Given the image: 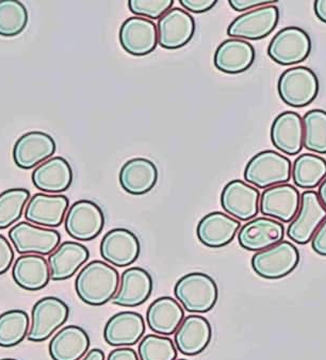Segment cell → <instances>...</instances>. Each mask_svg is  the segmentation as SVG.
I'll list each match as a JSON object with an SVG mask.
<instances>
[{
	"label": "cell",
	"mask_w": 326,
	"mask_h": 360,
	"mask_svg": "<svg viewBox=\"0 0 326 360\" xmlns=\"http://www.w3.org/2000/svg\"><path fill=\"white\" fill-rule=\"evenodd\" d=\"M119 285L117 269L102 260H93L78 273L75 290L78 297L90 306H103L112 301Z\"/></svg>",
	"instance_id": "obj_1"
},
{
	"label": "cell",
	"mask_w": 326,
	"mask_h": 360,
	"mask_svg": "<svg viewBox=\"0 0 326 360\" xmlns=\"http://www.w3.org/2000/svg\"><path fill=\"white\" fill-rule=\"evenodd\" d=\"M174 295L188 312L206 314L218 302V285L211 276L205 273L192 272L177 281Z\"/></svg>",
	"instance_id": "obj_2"
},
{
	"label": "cell",
	"mask_w": 326,
	"mask_h": 360,
	"mask_svg": "<svg viewBox=\"0 0 326 360\" xmlns=\"http://www.w3.org/2000/svg\"><path fill=\"white\" fill-rule=\"evenodd\" d=\"M291 161L275 150H263L256 154L244 169V179L258 189L284 185L291 179Z\"/></svg>",
	"instance_id": "obj_3"
},
{
	"label": "cell",
	"mask_w": 326,
	"mask_h": 360,
	"mask_svg": "<svg viewBox=\"0 0 326 360\" xmlns=\"http://www.w3.org/2000/svg\"><path fill=\"white\" fill-rule=\"evenodd\" d=\"M319 90L317 75L306 66L288 68L278 79V95L290 107L303 108L311 105L317 98Z\"/></svg>",
	"instance_id": "obj_4"
},
{
	"label": "cell",
	"mask_w": 326,
	"mask_h": 360,
	"mask_svg": "<svg viewBox=\"0 0 326 360\" xmlns=\"http://www.w3.org/2000/svg\"><path fill=\"white\" fill-rule=\"evenodd\" d=\"M300 252L294 244L282 240L280 243L257 252L252 257V268L258 276L270 281L284 278L298 268Z\"/></svg>",
	"instance_id": "obj_5"
},
{
	"label": "cell",
	"mask_w": 326,
	"mask_h": 360,
	"mask_svg": "<svg viewBox=\"0 0 326 360\" xmlns=\"http://www.w3.org/2000/svg\"><path fill=\"white\" fill-rule=\"evenodd\" d=\"M70 316V307L59 297H45L39 300L31 311L28 338L31 342H43L65 324Z\"/></svg>",
	"instance_id": "obj_6"
},
{
	"label": "cell",
	"mask_w": 326,
	"mask_h": 360,
	"mask_svg": "<svg viewBox=\"0 0 326 360\" xmlns=\"http://www.w3.org/2000/svg\"><path fill=\"white\" fill-rule=\"evenodd\" d=\"M313 49L311 37L299 27H286L278 31L268 47V55L275 63L288 66L304 62Z\"/></svg>",
	"instance_id": "obj_7"
},
{
	"label": "cell",
	"mask_w": 326,
	"mask_h": 360,
	"mask_svg": "<svg viewBox=\"0 0 326 360\" xmlns=\"http://www.w3.org/2000/svg\"><path fill=\"white\" fill-rule=\"evenodd\" d=\"M105 226V214L96 202L80 200L74 202L64 219L67 235L77 241H91L98 237Z\"/></svg>",
	"instance_id": "obj_8"
},
{
	"label": "cell",
	"mask_w": 326,
	"mask_h": 360,
	"mask_svg": "<svg viewBox=\"0 0 326 360\" xmlns=\"http://www.w3.org/2000/svg\"><path fill=\"white\" fill-rule=\"evenodd\" d=\"M9 239L20 255H51L60 245L61 235L53 229H45L31 223L20 222L9 231Z\"/></svg>",
	"instance_id": "obj_9"
},
{
	"label": "cell",
	"mask_w": 326,
	"mask_h": 360,
	"mask_svg": "<svg viewBox=\"0 0 326 360\" xmlns=\"http://www.w3.org/2000/svg\"><path fill=\"white\" fill-rule=\"evenodd\" d=\"M280 22V10L270 5L257 8L235 18L227 28V34L239 40L257 41L267 38Z\"/></svg>",
	"instance_id": "obj_10"
},
{
	"label": "cell",
	"mask_w": 326,
	"mask_h": 360,
	"mask_svg": "<svg viewBox=\"0 0 326 360\" xmlns=\"http://www.w3.org/2000/svg\"><path fill=\"white\" fill-rule=\"evenodd\" d=\"M326 219V209L318 193L313 190L301 194L298 214L287 229V236L294 243L305 245L309 243L322 223Z\"/></svg>",
	"instance_id": "obj_11"
},
{
	"label": "cell",
	"mask_w": 326,
	"mask_h": 360,
	"mask_svg": "<svg viewBox=\"0 0 326 360\" xmlns=\"http://www.w3.org/2000/svg\"><path fill=\"white\" fill-rule=\"evenodd\" d=\"M260 192L243 180L235 179L221 193L223 210L238 221L253 220L259 212Z\"/></svg>",
	"instance_id": "obj_12"
},
{
	"label": "cell",
	"mask_w": 326,
	"mask_h": 360,
	"mask_svg": "<svg viewBox=\"0 0 326 360\" xmlns=\"http://www.w3.org/2000/svg\"><path fill=\"white\" fill-rule=\"evenodd\" d=\"M301 204L299 190L289 184L268 188L260 194L259 211L266 218L280 223H291Z\"/></svg>",
	"instance_id": "obj_13"
},
{
	"label": "cell",
	"mask_w": 326,
	"mask_h": 360,
	"mask_svg": "<svg viewBox=\"0 0 326 360\" xmlns=\"http://www.w3.org/2000/svg\"><path fill=\"white\" fill-rule=\"evenodd\" d=\"M119 40L124 51L135 57L150 55L158 46L156 24L148 18H127L119 28Z\"/></svg>",
	"instance_id": "obj_14"
},
{
	"label": "cell",
	"mask_w": 326,
	"mask_h": 360,
	"mask_svg": "<svg viewBox=\"0 0 326 360\" xmlns=\"http://www.w3.org/2000/svg\"><path fill=\"white\" fill-rule=\"evenodd\" d=\"M70 208L69 198L61 194L37 193L25 209L27 222L45 229H57L64 222Z\"/></svg>",
	"instance_id": "obj_15"
},
{
	"label": "cell",
	"mask_w": 326,
	"mask_h": 360,
	"mask_svg": "<svg viewBox=\"0 0 326 360\" xmlns=\"http://www.w3.org/2000/svg\"><path fill=\"white\" fill-rule=\"evenodd\" d=\"M100 256L107 264L125 268L137 262L141 252L139 238L126 229L109 231L100 241Z\"/></svg>",
	"instance_id": "obj_16"
},
{
	"label": "cell",
	"mask_w": 326,
	"mask_h": 360,
	"mask_svg": "<svg viewBox=\"0 0 326 360\" xmlns=\"http://www.w3.org/2000/svg\"><path fill=\"white\" fill-rule=\"evenodd\" d=\"M57 146L53 136L46 132L34 131L22 134L13 148L14 163L20 169H31L53 158Z\"/></svg>",
	"instance_id": "obj_17"
},
{
	"label": "cell",
	"mask_w": 326,
	"mask_h": 360,
	"mask_svg": "<svg viewBox=\"0 0 326 360\" xmlns=\"http://www.w3.org/2000/svg\"><path fill=\"white\" fill-rule=\"evenodd\" d=\"M158 44L162 49H178L185 46L195 33V20L193 16L181 8H172L162 18H159Z\"/></svg>",
	"instance_id": "obj_18"
},
{
	"label": "cell",
	"mask_w": 326,
	"mask_h": 360,
	"mask_svg": "<svg viewBox=\"0 0 326 360\" xmlns=\"http://www.w3.org/2000/svg\"><path fill=\"white\" fill-rule=\"evenodd\" d=\"M145 334V321L135 311H121L113 314L104 328L107 345L115 347H129L137 345Z\"/></svg>",
	"instance_id": "obj_19"
},
{
	"label": "cell",
	"mask_w": 326,
	"mask_h": 360,
	"mask_svg": "<svg viewBox=\"0 0 326 360\" xmlns=\"http://www.w3.org/2000/svg\"><path fill=\"white\" fill-rule=\"evenodd\" d=\"M284 237L282 223L266 217L249 221L238 231V242L241 248L256 253L280 243Z\"/></svg>",
	"instance_id": "obj_20"
},
{
	"label": "cell",
	"mask_w": 326,
	"mask_h": 360,
	"mask_svg": "<svg viewBox=\"0 0 326 360\" xmlns=\"http://www.w3.org/2000/svg\"><path fill=\"white\" fill-rule=\"evenodd\" d=\"M274 148L288 156H296L304 148V124L299 113L285 111L274 120L271 126Z\"/></svg>",
	"instance_id": "obj_21"
},
{
	"label": "cell",
	"mask_w": 326,
	"mask_h": 360,
	"mask_svg": "<svg viewBox=\"0 0 326 360\" xmlns=\"http://www.w3.org/2000/svg\"><path fill=\"white\" fill-rule=\"evenodd\" d=\"M152 275L145 269L133 266L121 275L119 289L112 303L122 307H138L150 299L152 292Z\"/></svg>",
	"instance_id": "obj_22"
},
{
	"label": "cell",
	"mask_w": 326,
	"mask_h": 360,
	"mask_svg": "<svg viewBox=\"0 0 326 360\" xmlns=\"http://www.w3.org/2000/svg\"><path fill=\"white\" fill-rule=\"evenodd\" d=\"M174 335L177 351L185 356H197L203 353L209 345L212 328L207 319L191 314L183 319Z\"/></svg>",
	"instance_id": "obj_23"
},
{
	"label": "cell",
	"mask_w": 326,
	"mask_h": 360,
	"mask_svg": "<svg viewBox=\"0 0 326 360\" xmlns=\"http://www.w3.org/2000/svg\"><path fill=\"white\" fill-rule=\"evenodd\" d=\"M241 229L240 221L227 213L214 211L208 213L200 221L197 236L200 242L210 248L228 245Z\"/></svg>",
	"instance_id": "obj_24"
},
{
	"label": "cell",
	"mask_w": 326,
	"mask_h": 360,
	"mask_svg": "<svg viewBox=\"0 0 326 360\" xmlns=\"http://www.w3.org/2000/svg\"><path fill=\"white\" fill-rule=\"evenodd\" d=\"M34 187L47 194L67 191L73 183V169L67 159L53 157L41 163L31 176Z\"/></svg>",
	"instance_id": "obj_25"
},
{
	"label": "cell",
	"mask_w": 326,
	"mask_h": 360,
	"mask_svg": "<svg viewBox=\"0 0 326 360\" xmlns=\"http://www.w3.org/2000/svg\"><path fill=\"white\" fill-rule=\"evenodd\" d=\"M90 252L84 244L65 241L60 244L49 255L48 266L51 281H61L73 277L88 262Z\"/></svg>",
	"instance_id": "obj_26"
},
{
	"label": "cell",
	"mask_w": 326,
	"mask_h": 360,
	"mask_svg": "<svg viewBox=\"0 0 326 360\" xmlns=\"http://www.w3.org/2000/svg\"><path fill=\"white\" fill-rule=\"evenodd\" d=\"M255 49L251 43L239 39H230L219 45L214 53V66L225 74H240L249 70L255 62Z\"/></svg>",
	"instance_id": "obj_27"
},
{
	"label": "cell",
	"mask_w": 326,
	"mask_h": 360,
	"mask_svg": "<svg viewBox=\"0 0 326 360\" xmlns=\"http://www.w3.org/2000/svg\"><path fill=\"white\" fill-rule=\"evenodd\" d=\"M185 319V309L177 300L161 297L155 300L146 311V323L155 334L171 336L176 333Z\"/></svg>",
	"instance_id": "obj_28"
},
{
	"label": "cell",
	"mask_w": 326,
	"mask_h": 360,
	"mask_svg": "<svg viewBox=\"0 0 326 360\" xmlns=\"http://www.w3.org/2000/svg\"><path fill=\"white\" fill-rule=\"evenodd\" d=\"M119 185L131 195H143L154 189L158 180V169L152 161L133 158L122 167Z\"/></svg>",
	"instance_id": "obj_29"
},
{
	"label": "cell",
	"mask_w": 326,
	"mask_h": 360,
	"mask_svg": "<svg viewBox=\"0 0 326 360\" xmlns=\"http://www.w3.org/2000/svg\"><path fill=\"white\" fill-rule=\"evenodd\" d=\"M12 277L24 290H42L51 281L48 262L36 254L20 255L12 266Z\"/></svg>",
	"instance_id": "obj_30"
},
{
	"label": "cell",
	"mask_w": 326,
	"mask_h": 360,
	"mask_svg": "<svg viewBox=\"0 0 326 360\" xmlns=\"http://www.w3.org/2000/svg\"><path fill=\"white\" fill-rule=\"evenodd\" d=\"M88 333L77 326L61 328L51 338L48 351L53 360H80L90 349Z\"/></svg>",
	"instance_id": "obj_31"
},
{
	"label": "cell",
	"mask_w": 326,
	"mask_h": 360,
	"mask_svg": "<svg viewBox=\"0 0 326 360\" xmlns=\"http://www.w3.org/2000/svg\"><path fill=\"white\" fill-rule=\"evenodd\" d=\"M293 183L301 189L319 187L326 178V160L313 154H303L293 162L291 169Z\"/></svg>",
	"instance_id": "obj_32"
},
{
	"label": "cell",
	"mask_w": 326,
	"mask_h": 360,
	"mask_svg": "<svg viewBox=\"0 0 326 360\" xmlns=\"http://www.w3.org/2000/svg\"><path fill=\"white\" fill-rule=\"evenodd\" d=\"M30 318L22 309L8 310L0 314V347H13L28 336Z\"/></svg>",
	"instance_id": "obj_33"
},
{
	"label": "cell",
	"mask_w": 326,
	"mask_h": 360,
	"mask_svg": "<svg viewBox=\"0 0 326 360\" xmlns=\"http://www.w3.org/2000/svg\"><path fill=\"white\" fill-rule=\"evenodd\" d=\"M29 200L30 192L22 188L6 190L0 193V229H9L20 221Z\"/></svg>",
	"instance_id": "obj_34"
},
{
	"label": "cell",
	"mask_w": 326,
	"mask_h": 360,
	"mask_svg": "<svg viewBox=\"0 0 326 360\" xmlns=\"http://www.w3.org/2000/svg\"><path fill=\"white\" fill-rule=\"evenodd\" d=\"M304 148L309 152L326 155V111L313 109L303 117Z\"/></svg>",
	"instance_id": "obj_35"
},
{
	"label": "cell",
	"mask_w": 326,
	"mask_h": 360,
	"mask_svg": "<svg viewBox=\"0 0 326 360\" xmlns=\"http://www.w3.org/2000/svg\"><path fill=\"white\" fill-rule=\"evenodd\" d=\"M28 24V11L18 0H0V35L12 38L20 34Z\"/></svg>",
	"instance_id": "obj_36"
},
{
	"label": "cell",
	"mask_w": 326,
	"mask_h": 360,
	"mask_svg": "<svg viewBox=\"0 0 326 360\" xmlns=\"http://www.w3.org/2000/svg\"><path fill=\"white\" fill-rule=\"evenodd\" d=\"M138 356L140 360H176L177 349L169 337L150 334L140 341Z\"/></svg>",
	"instance_id": "obj_37"
},
{
	"label": "cell",
	"mask_w": 326,
	"mask_h": 360,
	"mask_svg": "<svg viewBox=\"0 0 326 360\" xmlns=\"http://www.w3.org/2000/svg\"><path fill=\"white\" fill-rule=\"evenodd\" d=\"M174 0H129L128 8L138 18L159 20L172 9Z\"/></svg>",
	"instance_id": "obj_38"
},
{
	"label": "cell",
	"mask_w": 326,
	"mask_h": 360,
	"mask_svg": "<svg viewBox=\"0 0 326 360\" xmlns=\"http://www.w3.org/2000/svg\"><path fill=\"white\" fill-rule=\"evenodd\" d=\"M14 260V250L5 236L0 235V275L5 274L11 268Z\"/></svg>",
	"instance_id": "obj_39"
},
{
	"label": "cell",
	"mask_w": 326,
	"mask_h": 360,
	"mask_svg": "<svg viewBox=\"0 0 326 360\" xmlns=\"http://www.w3.org/2000/svg\"><path fill=\"white\" fill-rule=\"evenodd\" d=\"M216 0H179L181 7L192 13H205L216 5Z\"/></svg>",
	"instance_id": "obj_40"
},
{
	"label": "cell",
	"mask_w": 326,
	"mask_h": 360,
	"mask_svg": "<svg viewBox=\"0 0 326 360\" xmlns=\"http://www.w3.org/2000/svg\"><path fill=\"white\" fill-rule=\"evenodd\" d=\"M230 7L237 12L251 11V10L257 9V8L270 6L271 4L276 3L274 0H230Z\"/></svg>",
	"instance_id": "obj_41"
},
{
	"label": "cell",
	"mask_w": 326,
	"mask_h": 360,
	"mask_svg": "<svg viewBox=\"0 0 326 360\" xmlns=\"http://www.w3.org/2000/svg\"><path fill=\"white\" fill-rule=\"evenodd\" d=\"M311 248L318 255L326 257V219L311 239Z\"/></svg>",
	"instance_id": "obj_42"
},
{
	"label": "cell",
	"mask_w": 326,
	"mask_h": 360,
	"mask_svg": "<svg viewBox=\"0 0 326 360\" xmlns=\"http://www.w3.org/2000/svg\"><path fill=\"white\" fill-rule=\"evenodd\" d=\"M107 360H140L137 352L130 347H119L109 353Z\"/></svg>",
	"instance_id": "obj_43"
},
{
	"label": "cell",
	"mask_w": 326,
	"mask_h": 360,
	"mask_svg": "<svg viewBox=\"0 0 326 360\" xmlns=\"http://www.w3.org/2000/svg\"><path fill=\"white\" fill-rule=\"evenodd\" d=\"M315 15L321 22L326 24V0H317L313 4Z\"/></svg>",
	"instance_id": "obj_44"
},
{
	"label": "cell",
	"mask_w": 326,
	"mask_h": 360,
	"mask_svg": "<svg viewBox=\"0 0 326 360\" xmlns=\"http://www.w3.org/2000/svg\"><path fill=\"white\" fill-rule=\"evenodd\" d=\"M80 360H105V353L100 349H93Z\"/></svg>",
	"instance_id": "obj_45"
},
{
	"label": "cell",
	"mask_w": 326,
	"mask_h": 360,
	"mask_svg": "<svg viewBox=\"0 0 326 360\" xmlns=\"http://www.w3.org/2000/svg\"><path fill=\"white\" fill-rule=\"evenodd\" d=\"M317 193L320 200H321L322 205H323L324 208L326 209V178L322 181L321 185L319 186V191H318Z\"/></svg>",
	"instance_id": "obj_46"
},
{
	"label": "cell",
	"mask_w": 326,
	"mask_h": 360,
	"mask_svg": "<svg viewBox=\"0 0 326 360\" xmlns=\"http://www.w3.org/2000/svg\"><path fill=\"white\" fill-rule=\"evenodd\" d=\"M0 360H18V359H14V358H4V359H0Z\"/></svg>",
	"instance_id": "obj_47"
},
{
	"label": "cell",
	"mask_w": 326,
	"mask_h": 360,
	"mask_svg": "<svg viewBox=\"0 0 326 360\" xmlns=\"http://www.w3.org/2000/svg\"><path fill=\"white\" fill-rule=\"evenodd\" d=\"M176 360H188V359H183V358H181V359H176Z\"/></svg>",
	"instance_id": "obj_48"
}]
</instances>
